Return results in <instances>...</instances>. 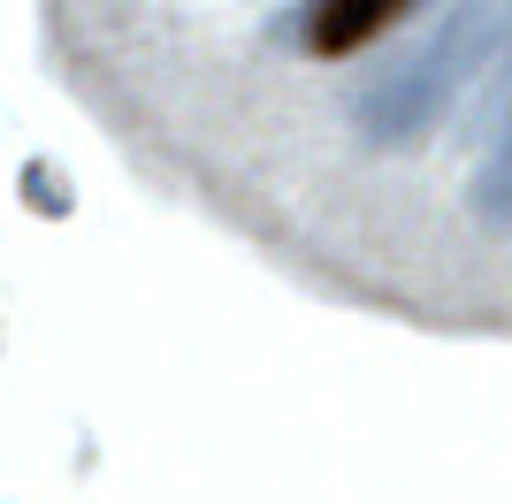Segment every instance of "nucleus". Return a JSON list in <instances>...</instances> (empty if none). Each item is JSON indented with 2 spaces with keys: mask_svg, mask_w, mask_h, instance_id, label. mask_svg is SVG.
Returning <instances> with one entry per match:
<instances>
[{
  "mask_svg": "<svg viewBox=\"0 0 512 504\" xmlns=\"http://www.w3.org/2000/svg\"><path fill=\"white\" fill-rule=\"evenodd\" d=\"M398 8H406V0H329V8L314 16V46L321 54H352V46H367L375 31H383Z\"/></svg>",
  "mask_w": 512,
  "mask_h": 504,
  "instance_id": "nucleus-2",
  "label": "nucleus"
},
{
  "mask_svg": "<svg viewBox=\"0 0 512 504\" xmlns=\"http://www.w3.org/2000/svg\"><path fill=\"white\" fill-rule=\"evenodd\" d=\"M467 207H474V222H490V230H512V115H505V138H497V153L482 161V176H474Z\"/></svg>",
  "mask_w": 512,
  "mask_h": 504,
  "instance_id": "nucleus-3",
  "label": "nucleus"
},
{
  "mask_svg": "<svg viewBox=\"0 0 512 504\" xmlns=\"http://www.w3.org/2000/svg\"><path fill=\"white\" fill-rule=\"evenodd\" d=\"M505 39H512V8H490V0L451 8L406 62L383 69V77L360 92V107H352L360 138L367 146H406V138H421L428 123H444L451 100L474 84V69L490 62V54H505Z\"/></svg>",
  "mask_w": 512,
  "mask_h": 504,
  "instance_id": "nucleus-1",
  "label": "nucleus"
},
{
  "mask_svg": "<svg viewBox=\"0 0 512 504\" xmlns=\"http://www.w3.org/2000/svg\"><path fill=\"white\" fill-rule=\"evenodd\" d=\"M505 46H512V39H505Z\"/></svg>",
  "mask_w": 512,
  "mask_h": 504,
  "instance_id": "nucleus-4",
  "label": "nucleus"
}]
</instances>
